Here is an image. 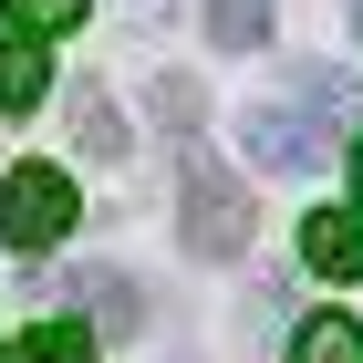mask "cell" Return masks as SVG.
I'll list each match as a JSON object with an SVG mask.
<instances>
[{"instance_id":"cell-11","label":"cell","mask_w":363,"mask_h":363,"mask_svg":"<svg viewBox=\"0 0 363 363\" xmlns=\"http://www.w3.org/2000/svg\"><path fill=\"white\" fill-rule=\"evenodd\" d=\"M73 135H84V156H125V125L104 114V94H84V104H73Z\"/></svg>"},{"instance_id":"cell-4","label":"cell","mask_w":363,"mask_h":363,"mask_svg":"<svg viewBox=\"0 0 363 363\" xmlns=\"http://www.w3.org/2000/svg\"><path fill=\"white\" fill-rule=\"evenodd\" d=\"M301 259H311L322 280H363V218H342V208L301 218Z\"/></svg>"},{"instance_id":"cell-12","label":"cell","mask_w":363,"mask_h":363,"mask_svg":"<svg viewBox=\"0 0 363 363\" xmlns=\"http://www.w3.org/2000/svg\"><path fill=\"white\" fill-rule=\"evenodd\" d=\"M353 177H363V145H353Z\"/></svg>"},{"instance_id":"cell-5","label":"cell","mask_w":363,"mask_h":363,"mask_svg":"<svg viewBox=\"0 0 363 363\" xmlns=\"http://www.w3.org/2000/svg\"><path fill=\"white\" fill-rule=\"evenodd\" d=\"M42 84H52L42 42H31V31H11V42H0V114H31V104H42Z\"/></svg>"},{"instance_id":"cell-2","label":"cell","mask_w":363,"mask_h":363,"mask_svg":"<svg viewBox=\"0 0 363 363\" xmlns=\"http://www.w3.org/2000/svg\"><path fill=\"white\" fill-rule=\"evenodd\" d=\"M187 250L197 259H239L250 250V187H239L208 145H187Z\"/></svg>"},{"instance_id":"cell-8","label":"cell","mask_w":363,"mask_h":363,"mask_svg":"<svg viewBox=\"0 0 363 363\" xmlns=\"http://www.w3.org/2000/svg\"><path fill=\"white\" fill-rule=\"evenodd\" d=\"M84 301H94L104 333H135V322H145V301H135V280H125V270H84Z\"/></svg>"},{"instance_id":"cell-10","label":"cell","mask_w":363,"mask_h":363,"mask_svg":"<svg viewBox=\"0 0 363 363\" xmlns=\"http://www.w3.org/2000/svg\"><path fill=\"white\" fill-rule=\"evenodd\" d=\"M0 11H11L31 42H52V31H73V21H84V0H0Z\"/></svg>"},{"instance_id":"cell-3","label":"cell","mask_w":363,"mask_h":363,"mask_svg":"<svg viewBox=\"0 0 363 363\" xmlns=\"http://www.w3.org/2000/svg\"><path fill=\"white\" fill-rule=\"evenodd\" d=\"M73 208H84V197H73L62 167H11V187H0V239H11V250H52L62 228H73Z\"/></svg>"},{"instance_id":"cell-1","label":"cell","mask_w":363,"mask_h":363,"mask_svg":"<svg viewBox=\"0 0 363 363\" xmlns=\"http://www.w3.org/2000/svg\"><path fill=\"white\" fill-rule=\"evenodd\" d=\"M342 114H353V94H342V73H291V94H280L270 114H250V156L259 167H322L342 135Z\"/></svg>"},{"instance_id":"cell-9","label":"cell","mask_w":363,"mask_h":363,"mask_svg":"<svg viewBox=\"0 0 363 363\" xmlns=\"http://www.w3.org/2000/svg\"><path fill=\"white\" fill-rule=\"evenodd\" d=\"M291 363H363V333L353 322H301L291 333Z\"/></svg>"},{"instance_id":"cell-6","label":"cell","mask_w":363,"mask_h":363,"mask_svg":"<svg viewBox=\"0 0 363 363\" xmlns=\"http://www.w3.org/2000/svg\"><path fill=\"white\" fill-rule=\"evenodd\" d=\"M208 42L218 52H259L270 42V0H208Z\"/></svg>"},{"instance_id":"cell-7","label":"cell","mask_w":363,"mask_h":363,"mask_svg":"<svg viewBox=\"0 0 363 363\" xmlns=\"http://www.w3.org/2000/svg\"><path fill=\"white\" fill-rule=\"evenodd\" d=\"M11 363H94V333L84 322H31V333L11 342Z\"/></svg>"}]
</instances>
